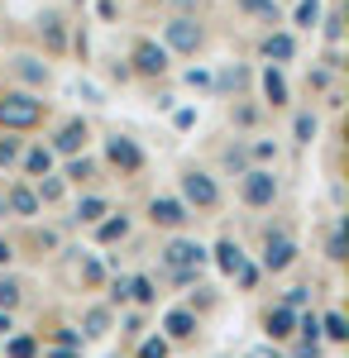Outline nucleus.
<instances>
[{
    "mask_svg": "<svg viewBox=\"0 0 349 358\" xmlns=\"http://www.w3.org/2000/svg\"><path fill=\"white\" fill-rule=\"evenodd\" d=\"M106 215H110L106 196H81V201H77V220L81 224H96V220H106Z\"/></svg>",
    "mask_w": 349,
    "mask_h": 358,
    "instance_id": "20",
    "label": "nucleus"
},
{
    "mask_svg": "<svg viewBox=\"0 0 349 358\" xmlns=\"http://www.w3.org/2000/svg\"><path fill=\"white\" fill-rule=\"evenodd\" d=\"M264 101H268L273 110L278 106H287V77H282V67H264Z\"/></svg>",
    "mask_w": 349,
    "mask_h": 358,
    "instance_id": "16",
    "label": "nucleus"
},
{
    "mask_svg": "<svg viewBox=\"0 0 349 358\" xmlns=\"http://www.w3.org/2000/svg\"><path fill=\"white\" fill-rule=\"evenodd\" d=\"M325 258H330V263H345V229H335V234H330V244H325Z\"/></svg>",
    "mask_w": 349,
    "mask_h": 358,
    "instance_id": "37",
    "label": "nucleus"
},
{
    "mask_svg": "<svg viewBox=\"0 0 349 358\" xmlns=\"http://www.w3.org/2000/svg\"><path fill=\"white\" fill-rule=\"evenodd\" d=\"M81 143H86V124H81V120H67V124L57 129V138H53V153H67V158H72Z\"/></svg>",
    "mask_w": 349,
    "mask_h": 358,
    "instance_id": "17",
    "label": "nucleus"
},
{
    "mask_svg": "<svg viewBox=\"0 0 349 358\" xmlns=\"http://www.w3.org/2000/svg\"><path fill=\"white\" fill-rule=\"evenodd\" d=\"M163 330H167V344H182V339L196 334V315L191 310H167L163 315Z\"/></svg>",
    "mask_w": 349,
    "mask_h": 358,
    "instance_id": "13",
    "label": "nucleus"
},
{
    "mask_svg": "<svg viewBox=\"0 0 349 358\" xmlns=\"http://www.w3.org/2000/svg\"><path fill=\"white\" fill-rule=\"evenodd\" d=\"M296 24H301V29L321 24V0H301V5H296Z\"/></svg>",
    "mask_w": 349,
    "mask_h": 358,
    "instance_id": "30",
    "label": "nucleus"
},
{
    "mask_svg": "<svg viewBox=\"0 0 349 358\" xmlns=\"http://www.w3.org/2000/svg\"><path fill=\"white\" fill-rule=\"evenodd\" d=\"M53 344H62V349H81V330H72V325H57Z\"/></svg>",
    "mask_w": 349,
    "mask_h": 358,
    "instance_id": "35",
    "label": "nucleus"
},
{
    "mask_svg": "<svg viewBox=\"0 0 349 358\" xmlns=\"http://www.w3.org/2000/svg\"><path fill=\"white\" fill-rule=\"evenodd\" d=\"M20 153H25V138L15 134V129H5V134H0V167L20 163Z\"/></svg>",
    "mask_w": 349,
    "mask_h": 358,
    "instance_id": "25",
    "label": "nucleus"
},
{
    "mask_svg": "<svg viewBox=\"0 0 349 358\" xmlns=\"http://www.w3.org/2000/svg\"><path fill=\"white\" fill-rule=\"evenodd\" d=\"M196 124V110H177V129H191Z\"/></svg>",
    "mask_w": 349,
    "mask_h": 358,
    "instance_id": "47",
    "label": "nucleus"
},
{
    "mask_svg": "<svg viewBox=\"0 0 349 358\" xmlns=\"http://www.w3.org/2000/svg\"><path fill=\"white\" fill-rule=\"evenodd\" d=\"M316 129H321V124H316V115H311V110H301V115H296V124H292L296 143H311V138H316Z\"/></svg>",
    "mask_w": 349,
    "mask_h": 358,
    "instance_id": "29",
    "label": "nucleus"
},
{
    "mask_svg": "<svg viewBox=\"0 0 349 358\" xmlns=\"http://www.w3.org/2000/svg\"><path fill=\"white\" fill-rule=\"evenodd\" d=\"M206 258H211V253L196 244V239H172V244L163 248V263H167V268H196V273H201Z\"/></svg>",
    "mask_w": 349,
    "mask_h": 358,
    "instance_id": "7",
    "label": "nucleus"
},
{
    "mask_svg": "<svg viewBox=\"0 0 349 358\" xmlns=\"http://www.w3.org/2000/svg\"><path fill=\"white\" fill-rule=\"evenodd\" d=\"M149 220L163 224V229H182V224L191 220V206L177 201V196H153V201H149Z\"/></svg>",
    "mask_w": 349,
    "mask_h": 358,
    "instance_id": "6",
    "label": "nucleus"
},
{
    "mask_svg": "<svg viewBox=\"0 0 349 358\" xmlns=\"http://www.w3.org/2000/svg\"><path fill=\"white\" fill-rule=\"evenodd\" d=\"M325 38H330V43H340V38H345V29H340V15H330V20H325Z\"/></svg>",
    "mask_w": 349,
    "mask_h": 358,
    "instance_id": "43",
    "label": "nucleus"
},
{
    "mask_svg": "<svg viewBox=\"0 0 349 358\" xmlns=\"http://www.w3.org/2000/svg\"><path fill=\"white\" fill-rule=\"evenodd\" d=\"M106 334H110V310L106 306H91L81 315V339H106Z\"/></svg>",
    "mask_w": 349,
    "mask_h": 358,
    "instance_id": "18",
    "label": "nucleus"
},
{
    "mask_svg": "<svg viewBox=\"0 0 349 358\" xmlns=\"http://www.w3.org/2000/svg\"><path fill=\"white\" fill-rule=\"evenodd\" d=\"M225 167H230V172H244V167H249V148H244V143L225 148Z\"/></svg>",
    "mask_w": 349,
    "mask_h": 358,
    "instance_id": "34",
    "label": "nucleus"
},
{
    "mask_svg": "<svg viewBox=\"0 0 349 358\" xmlns=\"http://www.w3.org/2000/svg\"><path fill=\"white\" fill-rule=\"evenodd\" d=\"M91 172H96L91 158H72V163H67V182H91Z\"/></svg>",
    "mask_w": 349,
    "mask_h": 358,
    "instance_id": "33",
    "label": "nucleus"
},
{
    "mask_svg": "<svg viewBox=\"0 0 349 358\" xmlns=\"http://www.w3.org/2000/svg\"><path fill=\"white\" fill-rule=\"evenodd\" d=\"M264 334H268V339H292L296 334V310H287V306L268 310V315H264Z\"/></svg>",
    "mask_w": 349,
    "mask_h": 358,
    "instance_id": "12",
    "label": "nucleus"
},
{
    "mask_svg": "<svg viewBox=\"0 0 349 358\" xmlns=\"http://www.w3.org/2000/svg\"><path fill=\"white\" fill-rule=\"evenodd\" d=\"M106 158L120 167L125 177L144 167V153H139V143H135V138H125V134H110V138H106Z\"/></svg>",
    "mask_w": 349,
    "mask_h": 358,
    "instance_id": "9",
    "label": "nucleus"
},
{
    "mask_svg": "<svg viewBox=\"0 0 349 358\" xmlns=\"http://www.w3.org/2000/svg\"><path fill=\"white\" fill-rule=\"evenodd\" d=\"M34 182H39V187H34L39 206H53V201H62V192H67V182H62V177H48V172H43V177H34Z\"/></svg>",
    "mask_w": 349,
    "mask_h": 358,
    "instance_id": "22",
    "label": "nucleus"
},
{
    "mask_svg": "<svg viewBox=\"0 0 349 358\" xmlns=\"http://www.w3.org/2000/svg\"><path fill=\"white\" fill-rule=\"evenodd\" d=\"M321 334L330 339V344H345V339H349V325H345V315H340V310H330V315L321 320Z\"/></svg>",
    "mask_w": 349,
    "mask_h": 358,
    "instance_id": "27",
    "label": "nucleus"
},
{
    "mask_svg": "<svg viewBox=\"0 0 349 358\" xmlns=\"http://www.w3.org/2000/svg\"><path fill=\"white\" fill-rule=\"evenodd\" d=\"M306 301H311V287H292V292H287V301H282V306H287V310H301Z\"/></svg>",
    "mask_w": 349,
    "mask_h": 358,
    "instance_id": "40",
    "label": "nucleus"
},
{
    "mask_svg": "<svg viewBox=\"0 0 349 358\" xmlns=\"http://www.w3.org/2000/svg\"><path fill=\"white\" fill-rule=\"evenodd\" d=\"M264 57H268L273 67L292 62V57H296V38H292V34H282V29H273L268 38H264Z\"/></svg>",
    "mask_w": 349,
    "mask_h": 358,
    "instance_id": "11",
    "label": "nucleus"
},
{
    "mask_svg": "<svg viewBox=\"0 0 349 358\" xmlns=\"http://www.w3.org/2000/svg\"><path fill=\"white\" fill-rule=\"evenodd\" d=\"M167 354H172L167 334H153V339H144V344H139V358H167Z\"/></svg>",
    "mask_w": 349,
    "mask_h": 358,
    "instance_id": "31",
    "label": "nucleus"
},
{
    "mask_svg": "<svg viewBox=\"0 0 349 358\" xmlns=\"http://www.w3.org/2000/svg\"><path fill=\"white\" fill-rule=\"evenodd\" d=\"M10 258H15V248H10V239H0V268H10Z\"/></svg>",
    "mask_w": 349,
    "mask_h": 358,
    "instance_id": "48",
    "label": "nucleus"
},
{
    "mask_svg": "<svg viewBox=\"0 0 349 358\" xmlns=\"http://www.w3.org/2000/svg\"><path fill=\"white\" fill-rule=\"evenodd\" d=\"M10 330H15V320H10V310H0V339H5Z\"/></svg>",
    "mask_w": 349,
    "mask_h": 358,
    "instance_id": "49",
    "label": "nucleus"
},
{
    "mask_svg": "<svg viewBox=\"0 0 349 358\" xmlns=\"http://www.w3.org/2000/svg\"><path fill=\"white\" fill-rule=\"evenodd\" d=\"M5 210H10V215H20V220H34L43 206H39L34 187H25V182H20V187H10V196H5Z\"/></svg>",
    "mask_w": 349,
    "mask_h": 358,
    "instance_id": "10",
    "label": "nucleus"
},
{
    "mask_svg": "<svg viewBox=\"0 0 349 358\" xmlns=\"http://www.w3.org/2000/svg\"><path fill=\"white\" fill-rule=\"evenodd\" d=\"M235 277H240V287H244V292H249V287H259V268H249V263H244V268H240Z\"/></svg>",
    "mask_w": 349,
    "mask_h": 358,
    "instance_id": "42",
    "label": "nucleus"
},
{
    "mask_svg": "<svg viewBox=\"0 0 349 358\" xmlns=\"http://www.w3.org/2000/svg\"><path fill=\"white\" fill-rule=\"evenodd\" d=\"M296 263V244L287 234H268L264 239V273H287Z\"/></svg>",
    "mask_w": 349,
    "mask_h": 358,
    "instance_id": "8",
    "label": "nucleus"
},
{
    "mask_svg": "<svg viewBox=\"0 0 349 358\" xmlns=\"http://www.w3.org/2000/svg\"><path fill=\"white\" fill-rule=\"evenodd\" d=\"M296 330H301V339H321V320L316 315H296Z\"/></svg>",
    "mask_w": 349,
    "mask_h": 358,
    "instance_id": "38",
    "label": "nucleus"
},
{
    "mask_svg": "<svg viewBox=\"0 0 349 358\" xmlns=\"http://www.w3.org/2000/svg\"><path fill=\"white\" fill-rule=\"evenodd\" d=\"M182 201L196 210H215L220 206V187L211 172H182Z\"/></svg>",
    "mask_w": 349,
    "mask_h": 358,
    "instance_id": "4",
    "label": "nucleus"
},
{
    "mask_svg": "<svg viewBox=\"0 0 349 358\" xmlns=\"http://www.w3.org/2000/svg\"><path fill=\"white\" fill-rule=\"evenodd\" d=\"M43 172H53V148L48 143H39V148L25 153V177H43Z\"/></svg>",
    "mask_w": 349,
    "mask_h": 358,
    "instance_id": "21",
    "label": "nucleus"
},
{
    "mask_svg": "<svg viewBox=\"0 0 349 358\" xmlns=\"http://www.w3.org/2000/svg\"><path fill=\"white\" fill-rule=\"evenodd\" d=\"M39 120H43V101H39V96H29V91H5V96H0V129L25 134Z\"/></svg>",
    "mask_w": 349,
    "mask_h": 358,
    "instance_id": "1",
    "label": "nucleus"
},
{
    "mask_svg": "<svg viewBox=\"0 0 349 358\" xmlns=\"http://www.w3.org/2000/svg\"><path fill=\"white\" fill-rule=\"evenodd\" d=\"M130 234V215H110V220H96V239L101 244H115V239H125Z\"/></svg>",
    "mask_w": 349,
    "mask_h": 358,
    "instance_id": "23",
    "label": "nucleus"
},
{
    "mask_svg": "<svg viewBox=\"0 0 349 358\" xmlns=\"http://www.w3.org/2000/svg\"><path fill=\"white\" fill-rule=\"evenodd\" d=\"M5 358H39L34 334H5Z\"/></svg>",
    "mask_w": 349,
    "mask_h": 358,
    "instance_id": "24",
    "label": "nucleus"
},
{
    "mask_svg": "<svg viewBox=\"0 0 349 358\" xmlns=\"http://www.w3.org/2000/svg\"><path fill=\"white\" fill-rule=\"evenodd\" d=\"M15 306H20V282L0 277V310H15Z\"/></svg>",
    "mask_w": 349,
    "mask_h": 358,
    "instance_id": "32",
    "label": "nucleus"
},
{
    "mask_svg": "<svg viewBox=\"0 0 349 358\" xmlns=\"http://www.w3.org/2000/svg\"><path fill=\"white\" fill-rule=\"evenodd\" d=\"M39 34H43L48 53H62V48H67V34H62V15H57V10H43V15H39Z\"/></svg>",
    "mask_w": 349,
    "mask_h": 358,
    "instance_id": "14",
    "label": "nucleus"
},
{
    "mask_svg": "<svg viewBox=\"0 0 349 358\" xmlns=\"http://www.w3.org/2000/svg\"><path fill=\"white\" fill-rule=\"evenodd\" d=\"M201 43H206V34H201V24L187 20V15H177V20L163 24V48H167V53H196Z\"/></svg>",
    "mask_w": 349,
    "mask_h": 358,
    "instance_id": "3",
    "label": "nucleus"
},
{
    "mask_svg": "<svg viewBox=\"0 0 349 358\" xmlns=\"http://www.w3.org/2000/svg\"><path fill=\"white\" fill-rule=\"evenodd\" d=\"M167 48H163V43H153V38H139L135 43V53H130V62H135V72L139 77H163V72H167Z\"/></svg>",
    "mask_w": 349,
    "mask_h": 358,
    "instance_id": "5",
    "label": "nucleus"
},
{
    "mask_svg": "<svg viewBox=\"0 0 349 358\" xmlns=\"http://www.w3.org/2000/svg\"><path fill=\"white\" fill-rule=\"evenodd\" d=\"M43 358H81V349H62V344H53Z\"/></svg>",
    "mask_w": 349,
    "mask_h": 358,
    "instance_id": "46",
    "label": "nucleus"
},
{
    "mask_svg": "<svg viewBox=\"0 0 349 358\" xmlns=\"http://www.w3.org/2000/svg\"><path fill=\"white\" fill-rule=\"evenodd\" d=\"M110 301H115V306L130 301V277H115V282H110Z\"/></svg>",
    "mask_w": 349,
    "mask_h": 358,
    "instance_id": "39",
    "label": "nucleus"
},
{
    "mask_svg": "<svg viewBox=\"0 0 349 358\" xmlns=\"http://www.w3.org/2000/svg\"><path fill=\"white\" fill-rule=\"evenodd\" d=\"M15 77H20V82H29V86H43V82H48V67H43L39 57L20 53V57H15Z\"/></svg>",
    "mask_w": 349,
    "mask_h": 358,
    "instance_id": "19",
    "label": "nucleus"
},
{
    "mask_svg": "<svg viewBox=\"0 0 349 358\" xmlns=\"http://www.w3.org/2000/svg\"><path fill=\"white\" fill-rule=\"evenodd\" d=\"M101 277H106V268L96 258H81V282H101Z\"/></svg>",
    "mask_w": 349,
    "mask_h": 358,
    "instance_id": "41",
    "label": "nucleus"
},
{
    "mask_svg": "<svg viewBox=\"0 0 349 358\" xmlns=\"http://www.w3.org/2000/svg\"><path fill=\"white\" fill-rule=\"evenodd\" d=\"M130 301H139V306H153V301H158L153 277H130Z\"/></svg>",
    "mask_w": 349,
    "mask_h": 358,
    "instance_id": "26",
    "label": "nucleus"
},
{
    "mask_svg": "<svg viewBox=\"0 0 349 358\" xmlns=\"http://www.w3.org/2000/svg\"><path fill=\"white\" fill-rule=\"evenodd\" d=\"M249 158H259V163H273V158H278V148H273L268 138H254V143H249Z\"/></svg>",
    "mask_w": 349,
    "mask_h": 358,
    "instance_id": "36",
    "label": "nucleus"
},
{
    "mask_svg": "<svg viewBox=\"0 0 349 358\" xmlns=\"http://www.w3.org/2000/svg\"><path fill=\"white\" fill-rule=\"evenodd\" d=\"M235 5H240L244 15H259L264 24H278V5L273 0H235Z\"/></svg>",
    "mask_w": 349,
    "mask_h": 358,
    "instance_id": "28",
    "label": "nucleus"
},
{
    "mask_svg": "<svg viewBox=\"0 0 349 358\" xmlns=\"http://www.w3.org/2000/svg\"><path fill=\"white\" fill-rule=\"evenodd\" d=\"M125 334L139 339V334H144V315H125Z\"/></svg>",
    "mask_w": 349,
    "mask_h": 358,
    "instance_id": "44",
    "label": "nucleus"
},
{
    "mask_svg": "<svg viewBox=\"0 0 349 358\" xmlns=\"http://www.w3.org/2000/svg\"><path fill=\"white\" fill-rule=\"evenodd\" d=\"M77 5H86V0H77Z\"/></svg>",
    "mask_w": 349,
    "mask_h": 358,
    "instance_id": "50",
    "label": "nucleus"
},
{
    "mask_svg": "<svg viewBox=\"0 0 349 358\" xmlns=\"http://www.w3.org/2000/svg\"><path fill=\"white\" fill-rule=\"evenodd\" d=\"M187 82H191V86H211V72H206V67H191Z\"/></svg>",
    "mask_w": 349,
    "mask_h": 358,
    "instance_id": "45",
    "label": "nucleus"
},
{
    "mask_svg": "<svg viewBox=\"0 0 349 358\" xmlns=\"http://www.w3.org/2000/svg\"><path fill=\"white\" fill-rule=\"evenodd\" d=\"M240 196H244V206L264 210V206L278 201V177H273L264 163H259V167H244V172H240Z\"/></svg>",
    "mask_w": 349,
    "mask_h": 358,
    "instance_id": "2",
    "label": "nucleus"
},
{
    "mask_svg": "<svg viewBox=\"0 0 349 358\" xmlns=\"http://www.w3.org/2000/svg\"><path fill=\"white\" fill-rule=\"evenodd\" d=\"M211 253H215V268H220L225 277H235V273L244 268V248L235 244V239H220V244H215Z\"/></svg>",
    "mask_w": 349,
    "mask_h": 358,
    "instance_id": "15",
    "label": "nucleus"
}]
</instances>
